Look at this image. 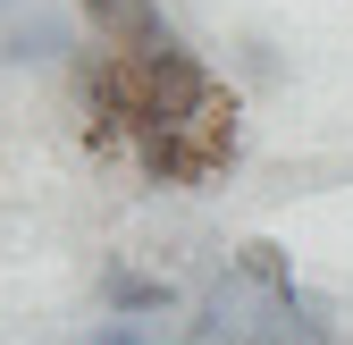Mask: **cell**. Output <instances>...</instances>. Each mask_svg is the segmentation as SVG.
Segmentation results:
<instances>
[{"label": "cell", "mask_w": 353, "mask_h": 345, "mask_svg": "<svg viewBox=\"0 0 353 345\" xmlns=\"http://www.w3.org/2000/svg\"><path fill=\"white\" fill-rule=\"evenodd\" d=\"M0 59H9V68H26V59H76V42H68L59 17H26L9 42H0Z\"/></svg>", "instance_id": "cell-4"}, {"label": "cell", "mask_w": 353, "mask_h": 345, "mask_svg": "<svg viewBox=\"0 0 353 345\" xmlns=\"http://www.w3.org/2000/svg\"><path fill=\"white\" fill-rule=\"evenodd\" d=\"M0 9H9V0H0Z\"/></svg>", "instance_id": "cell-7"}, {"label": "cell", "mask_w": 353, "mask_h": 345, "mask_svg": "<svg viewBox=\"0 0 353 345\" xmlns=\"http://www.w3.org/2000/svg\"><path fill=\"white\" fill-rule=\"evenodd\" d=\"M236 278H244V286H261V295H270V304H286V295H294V270H286V253H278L270 236H252V244H236Z\"/></svg>", "instance_id": "cell-2"}, {"label": "cell", "mask_w": 353, "mask_h": 345, "mask_svg": "<svg viewBox=\"0 0 353 345\" xmlns=\"http://www.w3.org/2000/svg\"><path fill=\"white\" fill-rule=\"evenodd\" d=\"M101 304H110L118 320H143V312H168L176 295H168V278H135V270H110V278H101Z\"/></svg>", "instance_id": "cell-3"}, {"label": "cell", "mask_w": 353, "mask_h": 345, "mask_svg": "<svg viewBox=\"0 0 353 345\" xmlns=\"http://www.w3.org/2000/svg\"><path fill=\"white\" fill-rule=\"evenodd\" d=\"M76 345H152V337H143V328H126V320H110V328H84Z\"/></svg>", "instance_id": "cell-5"}, {"label": "cell", "mask_w": 353, "mask_h": 345, "mask_svg": "<svg viewBox=\"0 0 353 345\" xmlns=\"http://www.w3.org/2000/svg\"><path fill=\"white\" fill-rule=\"evenodd\" d=\"M252 345H303V337H252Z\"/></svg>", "instance_id": "cell-6"}, {"label": "cell", "mask_w": 353, "mask_h": 345, "mask_svg": "<svg viewBox=\"0 0 353 345\" xmlns=\"http://www.w3.org/2000/svg\"><path fill=\"white\" fill-rule=\"evenodd\" d=\"M76 9H84V26H93V42L118 51V59H143V51H160V42H176L160 0H76Z\"/></svg>", "instance_id": "cell-1"}]
</instances>
